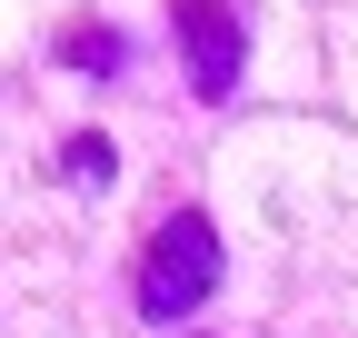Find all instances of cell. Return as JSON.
Wrapping results in <instances>:
<instances>
[{
  "mask_svg": "<svg viewBox=\"0 0 358 338\" xmlns=\"http://www.w3.org/2000/svg\"><path fill=\"white\" fill-rule=\"evenodd\" d=\"M60 50H80V70H120V40H110L100 20H70V30H60Z\"/></svg>",
  "mask_w": 358,
  "mask_h": 338,
  "instance_id": "obj_3",
  "label": "cell"
},
{
  "mask_svg": "<svg viewBox=\"0 0 358 338\" xmlns=\"http://www.w3.org/2000/svg\"><path fill=\"white\" fill-rule=\"evenodd\" d=\"M209 279H219V229L199 219V209H169V219L150 229V249H140V269H129L140 309L150 318H189L209 299Z\"/></svg>",
  "mask_w": 358,
  "mask_h": 338,
  "instance_id": "obj_1",
  "label": "cell"
},
{
  "mask_svg": "<svg viewBox=\"0 0 358 338\" xmlns=\"http://www.w3.org/2000/svg\"><path fill=\"white\" fill-rule=\"evenodd\" d=\"M179 50H189V90L199 100H229L239 90V60H249V30H239V10H219V0H179Z\"/></svg>",
  "mask_w": 358,
  "mask_h": 338,
  "instance_id": "obj_2",
  "label": "cell"
},
{
  "mask_svg": "<svg viewBox=\"0 0 358 338\" xmlns=\"http://www.w3.org/2000/svg\"><path fill=\"white\" fill-rule=\"evenodd\" d=\"M70 169H80V179H110V149H100V130H80V140H70Z\"/></svg>",
  "mask_w": 358,
  "mask_h": 338,
  "instance_id": "obj_4",
  "label": "cell"
}]
</instances>
